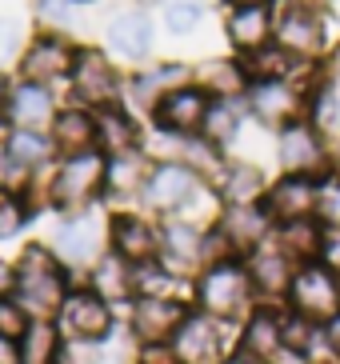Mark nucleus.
I'll return each mask as SVG.
<instances>
[{
    "label": "nucleus",
    "instance_id": "f257e3e1",
    "mask_svg": "<svg viewBox=\"0 0 340 364\" xmlns=\"http://www.w3.org/2000/svg\"><path fill=\"white\" fill-rule=\"evenodd\" d=\"M256 304H260V300H256L248 264L240 257L208 264L201 277H196V309L208 312L213 321H221V324L224 321H245Z\"/></svg>",
    "mask_w": 340,
    "mask_h": 364
},
{
    "label": "nucleus",
    "instance_id": "f03ea898",
    "mask_svg": "<svg viewBox=\"0 0 340 364\" xmlns=\"http://www.w3.org/2000/svg\"><path fill=\"white\" fill-rule=\"evenodd\" d=\"M285 309L312 324H329L340 312V272L329 268L324 260L300 264L297 277H292V289L285 296Z\"/></svg>",
    "mask_w": 340,
    "mask_h": 364
},
{
    "label": "nucleus",
    "instance_id": "7ed1b4c3",
    "mask_svg": "<svg viewBox=\"0 0 340 364\" xmlns=\"http://www.w3.org/2000/svg\"><path fill=\"white\" fill-rule=\"evenodd\" d=\"M277 44L288 48L300 60H324L332 53L329 41V21L324 12L300 4V0H288V4H277Z\"/></svg>",
    "mask_w": 340,
    "mask_h": 364
},
{
    "label": "nucleus",
    "instance_id": "20e7f679",
    "mask_svg": "<svg viewBox=\"0 0 340 364\" xmlns=\"http://www.w3.org/2000/svg\"><path fill=\"white\" fill-rule=\"evenodd\" d=\"M277 161L288 176H309V181H324V176L336 172L329 140L320 136L309 120H292L288 129L277 132Z\"/></svg>",
    "mask_w": 340,
    "mask_h": 364
},
{
    "label": "nucleus",
    "instance_id": "39448f33",
    "mask_svg": "<svg viewBox=\"0 0 340 364\" xmlns=\"http://www.w3.org/2000/svg\"><path fill=\"white\" fill-rule=\"evenodd\" d=\"M16 289H21V304L24 312H32L36 321L53 316L56 309H64V277L56 260L44 252V248H28L21 257V268H16Z\"/></svg>",
    "mask_w": 340,
    "mask_h": 364
},
{
    "label": "nucleus",
    "instance_id": "423d86ee",
    "mask_svg": "<svg viewBox=\"0 0 340 364\" xmlns=\"http://www.w3.org/2000/svg\"><path fill=\"white\" fill-rule=\"evenodd\" d=\"M245 108L248 117L260 129H288L292 120H304L309 112V92L292 80H253L245 92Z\"/></svg>",
    "mask_w": 340,
    "mask_h": 364
},
{
    "label": "nucleus",
    "instance_id": "0eeeda50",
    "mask_svg": "<svg viewBox=\"0 0 340 364\" xmlns=\"http://www.w3.org/2000/svg\"><path fill=\"white\" fill-rule=\"evenodd\" d=\"M204 193V176L184 161H160L152 164L149 181L140 200L149 204L152 213H184L196 196Z\"/></svg>",
    "mask_w": 340,
    "mask_h": 364
},
{
    "label": "nucleus",
    "instance_id": "6e6552de",
    "mask_svg": "<svg viewBox=\"0 0 340 364\" xmlns=\"http://www.w3.org/2000/svg\"><path fill=\"white\" fill-rule=\"evenodd\" d=\"M213 100L216 97L208 88H201L192 80V85H181V88H172V92H164V97L156 100V108H152V120H156V129L164 132V136H181V140L201 136Z\"/></svg>",
    "mask_w": 340,
    "mask_h": 364
},
{
    "label": "nucleus",
    "instance_id": "1a4fd4ad",
    "mask_svg": "<svg viewBox=\"0 0 340 364\" xmlns=\"http://www.w3.org/2000/svg\"><path fill=\"white\" fill-rule=\"evenodd\" d=\"M108 184V161L100 149H88V152H76L68 161H60L53 176V200L64 204V208H85L100 188Z\"/></svg>",
    "mask_w": 340,
    "mask_h": 364
},
{
    "label": "nucleus",
    "instance_id": "9d476101",
    "mask_svg": "<svg viewBox=\"0 0 340 364\" xmlns=\"http://www.w3.org/2000/svg\"><path fill=\"white\" fill-rule=\"evenodd\" d=\"M248 264V277H253V289H256V300L260 304H285L288 289H292V277H297V260L288 257L277 240L260 245L256 252L245 257Z\"/></svg>",
    "mask_w": 340,
    "mask_h": 364
},
{
    "label": "nucleus",
    "instance_id": "9b49d317",
    "mask_svg": "<svg viewBox=\"0 0 340 364\" xmlns=\"http://www.w3.org/2000/svg\"><path fill=\"white\" fill-rule=\"evenodd\" d=\"M216 228H221V236L233 245L236 257L256 252V248L268 245L272 232H277L272 216L265 213V204H224L221 216H216Z\"/></svg>",
    "mask_w": 340,
    "mask_h": 364
},
{
    "label": "nucleus",
    "instance_id": "f8f14e48",
    "mask_svg": "<svg viewBox=\"0 0 340 364\" xmlns=\"http://www.w3.org/2000/svg\"><path fill=\"white\" fill-rule=\"evenodd\" d=\"M317 200H320V181L309 176H280L268 184L265 193V213L272 216V225H292V220H309L317 216Z\"/></svg>",
    "mask_w": 340,
    "mask_h": 364
},
{
    "label": "nucleus",
    "instance_id": "ddd939ff",
    "mask_svg": "<svg viewBox=\"0 0 340 364\" xmlns=\"http://www.w3.org/2000/svg\"><path fill=\"white\" fill-rule=\"evenodd\" d=\"M172 353L181 364H221L224 360V341H221V321H213L208 312H188L184 324L172 336Z\"/></svg>",
    "mask_w": 340,
    "mask_h": 364
},
{
    "label": "nucleus",
    "instance_id": "4468645a",
    "mask_svg": "<svg viewBox=\"0 0 340 364\" xmlns=\"http://www.w3.org/2000/svg\"><path fill=\"white\" fill-rule=\"evenodd\" d=\"M204 240L208 228L192 225V220H172L160 228V264L172 268L176 277L204 272Z\"/></svg>",
    "mask_w": 340,
    "mask_h": 364
},
{
    "label": "nucleus",
    "instance_id": "2eb2a0df",
    "mask_svg": "<svg viewBox=\"0 0 340 364\" xmlns=\"http://www.w3.org/2000/svg\"><path fill=\"white\" fill-rule=\"evenodd\" d=\"M73 85H76V97H85L88 108H117L120 100V76L117 68L108 65L100 53L85 48L76 53V65H73Z\"/></svg>",
    "mask_w": 340,
    "mask_h": 364
},
{
    "label": "nucleus",
    "instance_id": "dca6fc26",
    "mask_svg": "<svg viewBox=\"0 0 340 364\" xmlns=\"http://www.w3.org/2000/svg\"><path fill=\"white\" fill-rule=\"evenodd\" d=\"M236 348L277 364V356L285 353V304L280 309L277 304H256L240 324V344Z\"/></svg>",
    "mask_w": 340,
    "mask_h": 364
},
{
    "label": "nucleus",
    "instance_id": "f3484780",
    "mask_svg": "<svg viewBox=\"0 0 340 364\" xmlns=\"http://www.w3.org/2000/svg\"><path fill=\"white\" fill-rule=\"evenodd\" d=\"M224 36L240 56L260 53L265 44L277 41V4H260V9H228Z\"/></svg>",
    "mask_w": 340,
    "mask_h": 364
},
{
    "label": "nucleus",
    "instance_id": "a211bd4d",
    "mask_svg": "<svg viewBox=\"0 0 340 364\" xmlns=\"http://www.w3.org/2000/svg\"><path fill=\"white\" fill-rule=\"evenodd\" d=\"M188 309L181 300H160V296H137L132 309V332L140 344H169L176 328L184 324Z\"/></svg>",
    "mask_w": 340,
    "mask_h": 364
},
{
    "label": "nucleus",
    "instance_id": "6ab92c4d",
    "mask_svg": "<svg viewBox=\"0 0 340 364\" xmlns=\"http://www.w3.org/2000/svg\"><path fill=\"white\" fill-rule=\"evenodd\" d=\"M4 117L12 120V129H36L44 132V124L56 120V105L48 85L41 80H21L4 92Z\"/></svg>",
    "mask_w": 340,
    "mask_h": 364
},
{
    "label": "nucleus",
    "instance_id": "aec40b11",
    "mask_svg": "<svg viewBox=\"0 0 340 364\" xmlns=\"http://www.w3.org/2000/svg\"><path fill=\"white\" fill-rule=\"evenodd\" d=\"M108 240H112V252L124 257L128 264H149V260H160V228L149 225L144 216H117L112 228H108Z\"/></svg>",
    "mask_w": 340,
    "mask_h": 364
},
{
    "label": "nucleus",
    "instance_id": "412c9836",
    "mask_svg": "<svg viewBox=\"0 0 340 364\" xmlns=\"http://www.w3.org/2000/svg\"><path fill=\"white\" fill-rule=\"evenodd\" d=\"M64 324L73 332L76 341H100L108 328H112V309H108V300L100 292H68L64 300Z\"/></svg>",
    "mask_w": 340,
    "mask_h": 364
},
{
    "label": "nucleus",
    "instance_id": "4be33fe9",
    "mask_svg": "<svg viewBox=\"0 0 340 364\" xmlns=\"http://www.w3.org/2000/svg\"><path fill=\"white\" fill-rule=\"evenodd\" d=\"M268 176L260 164L253 161H228L221 168V181H216V193L224 204H260L268 193Z\"/></svg>",
    "mask_w": 340,
    "mask_h": 364
},
{
    "label": "nucleus",
    "instance_id": "5701e85b",
    "mask_svg": "<svg viewBox=\"0 0 340 364\" xmlns=\"http://www.w3.org/2000/svg\"><path fill=\"white\" fill-rule=\"evenodd\" d=\"M108 48L124 60H144L152 53V21L144 12H120L108 21Z\"/></svg>",
    "mask_w": 340,
    "mask_h": 364
},
{
    "label": "nucleus",
    "instance_id": "b1692460",
    "mask_svg": "<svg viewBox=\"0 0 340 364\" xmlns=\"http://www.w3.org/2000/svg\"><path fill=\"white\" fill-rule=\"evenodd\" d=\"M76 65V53L60 36H41V41H32V48L24 53V80H56V76L73 73Z\"/></svg>",
    "mask_w": 340,
    "mask_h": 364
},
{
    "label": "nucleus",
    "instance_id": "393cba45",
    "mask_svg": "<svg viewBox=\"0 0 340 364\" xmlns=\"http://www.w3.org/2000/svg\"><path fill=\"white\" fill-rule=\"evenodd\" d=\"M53 248H56V257L68 260V264H88L100 252V225L92 216H73L68 225L56 228Z\"/></svg>",
    "mask_w": 340,
    "mask_h": 364
},
{
    "label": "nucleus",
    "instance_id": "a878e982",
    "mask_svg": "<svg viewBox=\"0 0 340 364\" xmlns=\"http://www.w3.org/2000/svg\"><path fill=\"white\" fill-rule=\"evenodd\" d=\"M272 240H277V245L285 248V252L297 260V264H309V260H320V257H324V240H329V228L320 225L317 216H309V220L277 225Z\"/></svg>",
    "mask_w": 340,
    "mask_h": 364
},
{
    "label": "nucleus",
    "instance_id": "bb28decb",
    "mask_svg": "<svg viewBox=\"0 0 340 364\" xmlns=\"http://www.w3.org/2000/svg\"><path fill=\"white\" fill-rule=\"evenodd\" d=\"M96 132H100L96 129V112H88V108H64L53 120V144L64 149L68 156L96 149Z\"/></svg>",
    "mask_w": 340,
    "mask_h": 364
},
{
    "label": "nucleus",
    "instance_id": "cd10ccee",
    "mask_svg": "<svg viewBox=\"0 0 340 364\" xmlns=\"http://www.w3.org/2000/svg\"><path fill=\"white\" fill-rule=\"evenodd\" d=\"M320 73H324V68H320ZM304 120H309L324 140L340 136V80L320 76V85L309 92V112H304Z\"/></svg>",
    "mask_w": 340,
    "mask_h": 364
},
{
    "label": "nucleus",
    "instance_id": "c85d7f7f",
    "mask_svg": "<svg viewBox=\"0 0 340 364\" xmlns=\"http://www.w3.org/2000/svg\"><path fill=\"white\" fill-rule=\"evenodd\" d=\"M96 149L105 152V156H124V152H137L140 144V129L132 120L120 112V108H105V112H96Z\"/></svg>",
    "mask_w": 340,
    "mask_h": 364
},
{
    "label": "nucleus",
    "instance_id": "c756f323",
    "mask_svg": "<svg viewBox=\"0 0 340 364\" xmlns=\"http://www.w3.org/2000/svg\"><path fill=\"white\" fill-rule=\"evenodd\" d=\"M181 85H192V73L184 65H176V60H169V65H156L149 73H140L132 80V97L144 108H156V100L164 92H172V88H181Z\"/></svg>",
    "mask_w": 340,
    "mask_h": 364
},
{
    "label": "nucleus",
    "instance_id": "7c9ffc66",
    "mask_svg": "<svg viewBox=\"0 0 340 364\" xmlns=\"http://www.w3.org/2000/svg\"><path fill=\"white\" fill-rule=\"evenodd\" d=\"M245 112H248V108H245V97L213 100V108H208V120H204V132H201V136L208 140V144H216V149H224L228 140H236Z\"/></svg>",
    "mask_w": 340,
    "mask_h": 364
},
{
    "label": "nucleus",
    "instance_id": "2f4dec72",
    "mask_svg": "<svg viewBox=\"0 0 340 364\" xmlns=\"http://www.w3.org/2000/svg\"><path fill=\"white\" fill-rule=\"evenodd\" d=\"M149 172H152V164L144 161L140 152L112 156V161H108V188H112V196H140Z\"/></svg>",
    "mask_w": 340,
    "mask_h": 364
},
{
    "label": "nucleus",
    "instance_id": "473e14b6",
    "mask_svg": "<svg viewBox=\"0 0 340 364\" xmlns=\"http://www.w3.org/2000/svg\"><path fill=\"white\" fill-rule=\"evenodd\" d=\"M132 268L137 264H128L124 257H100L92 268V292H100L105 300H124L132 296Z\"/></svg>",
    "mask_w": 340,
    "mask_h": 364
},
{
    "label": "nucleus",
    "instance_id": "72a5a7b5",
    "mask_svg": "<svg viewBox=\"0 0 340 364\" xmlns=\"http://www.w3.org/2000/svg\"><path fill=\"white\" fill-rule=\"evenodd\" d=\"M56 356H60V336H56L53 321H32L21 336L16 360L21 364H56Z\"/></svg>",
    "mask_w": 340,
    "mask_h": 364
},
{
    "label": "nucleus",
    "instance_id": "f704fd0d",
    "mask_svg": "<svg viewBox=\"0 0 340 364\" xmlns=\"http://www.w3.org/2000/svg\"><path fill=\"white\" fill-rule=\"evenodd\" d=\"M201 88H208L216 100L224 97H245L248 92V73L240 60H208V68L201 73V80H196Z\"/></svg>",
    "mask_w": 340,
    "mask_h": 364
},
{
    "label": "nucleus",
    "instance_id": "c9c22d12",
    "mask_svg": "<svg viewBox=\"0 0 340 364\" xmlns=\"http://www.w3.org/2000/svg\"><path fill=\"white\" fill-rule=\"evenodd\" d=\"M181 289V277L164 268L160 260H149V264H137L132 268V292L137 296H160V300H181L176 296Z\"/></svg>",
    "mask_w": 340,
    "mask_h": 364
},
{
    "label": "nucleus",
    "instance_id": "e433bc0d",
    "mask_svg": "<svg viewBox=\"0 0 340 364\" xmlns=\"http://www.w3.org/2000/svg\"><path fill=\"white\" fill-rule=\"evenodd\" d=\"M4 149H9V156L21 164V168H41V164L53 156V140L36 129H12Z\"/></svg>",
    "mask_w": 340,
    "mask_h": 364
},
{
    "label": "nucleus",
    "instance_id": "4c0bfd02",
    "mask_svg": "<svg viewBox=\"0 0 340 364\" xmlns=\"http://www.w3.org/2000/svg\"><path fill=\"white\" fill-rule=\"evenodd\" d=\"M201 21H204V9L196 4V0H169V9H164V28H169L172 36L196 33Z\"/></svg>",
    "mask_w": 340,
    "mask_h": 364
},
{
    "label": "nucleus",
    "instance_id": "58836bf2",
    "mask_svg": "<svg viewBox=\"0 0 340 364\" xmlns=\"http://www.w3.org/2000/svg\"><path fill=\"white\" fill-rule=\"evenodd\" d=\"M317 220L329 232H340V172L320 181V200H317Z\"/></svg>",
    "mask_w": 340,
    "mask_h": 364
},
{
    "label": "nucleus",
    "instance_id": "ea45409f",
    "mask_svg": "<svg viewBox=\"0 0 340 364\" xmlns=\"http://www.w3.org/2000/svg\"><path fill=\"white\" fill-rule=\"evenodd\" d=\"M28 324H32V321H28V312H24L21 300H4V296H0V336L21 341Z\"/></svg>",
    "mask_w": 340,
    "mask_h": 364
},
{
    "label": "nucleus",
    "instance_id": "a19ab883",
    "mask_svg": "<svg viewBox=\"0 0 340 364\" xmlns=\"http://www.w3.org/2000/svg\"><path fill=\"white\" fill-rule=\"evenodd\" d=\"M21 44H24L21 16H0V65L16 60V56H21Z\"/></svg>",
    "mask_w": 340,
    "mask_h": 364
},
{
    "label": "nucleus",
    "instance_id": "79ce46f5",
    "mask_svg": "<svg viewBox=\"0 0 340 364\" xmlns=\"http://www.w3.org/2000/svg\"><path fill=\"white\" fill-rule=\"evenodd\" d=\"M21 225H24L21 200H16V196H4V193H0V240H4V236H12V232H21Z\"/></svg>",
    "mask_w": 340,
    "mask_h": 364
},
{
    "label": "nucleus",
    "instance_id": "37998d69",
    "mask_svg": "<svg viewBox=\"0 0 340 364\" xmlns=\"http://www.w3.org/2000/svg\"><path fill=\"white\" fill-rule=\"evenodd\" d=\"M41 21L44 24H68L73 21V0H41Z\"/></svg>",
    "mask_w": 340,
    "mask_h": 364
},
{
    "label": "nucleus",
    "instance_id": "c03bdc74",
    "mask_svg": "<svg viewBox=\"0 0 340 364\" xmlns=\"http://www.w3.org/2000/svg\"><path fill=\"white\" fill-rule=\"evenodd\" d=\"M24 172L28 168H21V164L9 156V149L0 144V188H16V184L24 181Z\"/></svg>",
    "mask_w": 340,
    "mask_h": 364
},
{
    "label": "nucleus",
    "instance_id": "a18cd8bd",
    "mask_svg": "<svg viewBox=\"0 0 340 364\" xmlns=\"http://www.w3.org/2000/svg\"><path fill=\"white\" fill-rule=\"evenodd\" d=\"M140 364H181V360L172 353V344H144L140 348Z\"/></svg>",
    "mask_w": 340,
    "mask_h": 364
},
{
    "label": "nucleus",
    "instance_id": "49530a36",
    "mask_svg": "<svg viewBox=\"0 0 340 364\" xmlns=\"http://www.w3.org/2000/svg\"><path fill=\"white\" fill-rule=\"evenodd\" d=\"M320 328H324V344H329L332 360L340 364V312H336V316H332L329 324H320Z\"/></svg>",
    "mask_w": 340,
    "mask_h": 364
},
{
    "label": "nucleus",
    "instance_id": "de8ad7c7",
    "mask_svg": "<svg viewBox=\"0 0 340 364\" xmlns=\"http://www.w3.org/2000/svg\"><path fill=\"white\" fill-rule=\"evenodd\" d=\"M320 260L340 272V232H329V240H324V257H320Z\"/></svg>",
    "mask_w": 340,
    "mask_h": 364
},
{
    "label": "nucleus",
    "instance_id": "09e8293b",
    "mask_svg": "<svg viewBox=\"0 0 340 364\" xmlns=\"http://www.w3.org/2000/svg\"><path fill=\"white\" fill-rule=\"evenodd\" d=\"M221 364H272V360H260V356H248V353H240V348H236V353L224 356Z\"/></svg>",
    "mask_w": 340,
    "mask_h": 364
},
{
    "label": "nucleus",
    "instance_id": "8fccbe9b",
    "mask_svg": "<svg viewBox=\"0 0 340 364\" xmlns=\"http://www.w3.org/2000/svg\"><path fill=\"white\" fill-rule=\"evenodd\" d=\"M12 284H16V272H12V268L4 264V260H0V296H4V292H9Z\"/></svg>",
    "mask_w": 340,
    "mask_h": 364
},
{
    "label": "nucleus",
    "instance_id": "3c124183",
    "mask_svg": "<svg viewBox=\"0 0 340 364\" xmlns=\"http://www.w3.org/2000/svg\"><path fill=\"white\" fill-rule=\"evenodd\" d=\"M12 360H16V348H12L9 336H0V364H12Z\"/></svg>",
    "mask_w": 340,
    "mask_h": 364
},
{
    "label": "nucleus",
    "instance_id": "603ef678",
    "mask_svg": "<svg viewBox=\"0 0 340 364\" xmlns=\"http://www.w3.org/2000/svg\"><path fill=\"white\" fill-rule=\"evenodd\" d=\"M228 9H260V4H277V0H224Z\"/></svg>",
    "mask_w": 340,
    "mask_h": 364
},
{
    "label": "nucleus",
    "instance_id": "864d4df0",
    "mask_svg": "<svg viewBox=\"0 0 340 364\" xmlns=\"http://www.w3.org/2000/svg\"><path fill=\"white\" fill-rule=\"evenodd\" d=\"M300 4H309V9L324 12V9H332V4H336V0H300Z\"/></svg>",
    "mask_w": 340,
    "mask_h": 364
},
{
    "label": "nucleus",
    "instance_id": "5fc2aeb1",
    "mask_svg": "<svg viewBox=\"0 0 340 364\" xmlns=\"http://www.w3.org/2000/svg\"><path fill=\"white\" fill-rule=\"evenodd\" d=\"M332 168H336V172H340V136H336V140H332Z\"/></svg>",
    "mask_w": 340,
    "mask_h": 364
}]
</instances>
